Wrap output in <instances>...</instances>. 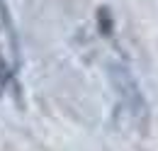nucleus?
Segmentation results:
<instances>
[{
  "label": "nucleus",
  "mask_w": 158,
  "mask_h": 151,
  "mask_svg": "<svg viewBox=\"0 0 158 151\" xmlns=\"http://www.w3.org/2000/svg\"><path fill=\"white\" fill-rule=\"evenodd\" d=\"M110 71H112V83H114V88L119 90L122 100H124V105L131 110V114L143 117V112H146V102H143V95H141V90H139L134 76L129 73V68L114 63Z\"/></svg>",
  "instance_id": "nucleus-1"
},
{
  "label": "nucleus",
  "mask_w": 158,
  "mask_h": 151,
  "mask_svg": "<svg viewBox=\"0 0 158 151\" xmlns=\"http://www.w3.org/2000/svg\"><path fill=\"white\" fill-rule=\"evenodd\" d=\"M7 73H10V68L5 66V58H2V54H0V85L7 83Z\"/></svg>",
  "instance_id": "nucleus-2"
},
{
  "label": "nucleus",
  "mask_w": 158,
  "mask_h": 151,
  "mask_svg": "<svg viewBox=\"0 0 158 151\" xmlns=\"http://www.w3.org/2000/svg\"><path fill=\"white\" fill-rule=\"evenodd\" d=\"M100 22H102V32L110 34V19H105V7L100 10Z\"/></svg>",
  "instance_id": "nucleus-3"
}]
</instances>
